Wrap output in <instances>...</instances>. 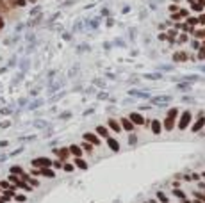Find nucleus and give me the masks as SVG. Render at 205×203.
I'll list each match as a JSON object with an SVG mask.
<instances>
[{
	"mask_svg": "<svg viewBox=\"0 0 205 203\" xmlns=\"http://www.w3.org/2000/svg\"><path fill=\"white\" fill-rule=\"evenodd\" d=\"M175 196H178V198H184V192H182V191H178V189H177V191H175Z\"/></svg>",
	"mask_w": 205,
	"mask_h": 203,
	"instance_id": "nucleus-21",
	"label": "nucleus"
},
{
	"mask_svg": "<svg viewBox=\"0 0 205 203\" xmlns=\"http://www.w3.org/2000/svg\"><path fill=\"white\" fill-rule=\"evenodd\" d=\"M96 132H98L100 135H107V128H104V127H98V128H96Z\"/></svg>",
	"mask_w": 205,
	"mask_h": 203,
	"instance_id": "nucleus-16",
	"label": "nucleus"
},
{
	"mask_svg": "<svg viewBox=\"0 0 205 203\" xmlns=\"http://www.w3.org/2000/svg\"><path fill=\"white\" fill-rule=\"evenodd\" d=\"M189 120H191V114H189V112H184V114H182L180 123H178V127H180V128H186V127L189 125Z\"/></svg>",
	"mask_w": 205,
	"mask_h": 203,
	"instance_id": "nucleus-4",
	"label": "nucleus"
},
{
	"mask_svg": "<svg viewBox=\"0 0 205 203\" xmlns=\"http://www.w3.org/2000/svg\"><path fill=\"white\" fill-rule=\"evenodd\" d=\"M4 25H6V21H4V16H2V14H0V30H2V29H4Z\"/></svg>",
	"mask_w": 205,
	"mask_h": 203,
	"instance_id": "nucleus-19",
	"label": "nucleus"
},
{
	"mask_svg": "<svg viewBox=\"0 0 205 203\" xmlns=\"http://www.w3.org/2000/svg\"><path fill=\"white\" fill-rule=\"evenodd\" d=\"M107 144L111 146V150H112V151H118V150H120V144H118L114 139H107Z\"/></svg>",
	"mask_w": 205,
	"mask_h": 203,
	"instance_id": "nucleus-9",
	"label": "nucleus"
},
{
	"mask_svg": "<svg viewBox=\"0 0 205 203\" xmlns=\"http://www.w3.org/2000/svg\"><path fill=\"white\" fill-rule=\"evenodd\" d=\"M196 203H198V201H196Z\"/></svg>",
	"mask_w": 205,
	"mask_h": 203,
	"instance_id": "nucleus-30",
	"label": "nucleus"
},
{
	"mask_svg": "<svg viewBox=\"0 0 205 203\" xmlns=\"http://www.w3.org/2000/svg\"><path fill=\"white\" fill-rule=\"evenodd\" d=\"M11 173H13V175H16V173H18V175H21L23 171H21V168H16V166H14V168L11 169Z\"/></svg>",
	"mask_w": 205,
	"mask_h": 203,
	"instance_id": "nucleus-17",
	"label": "nucleus"
},
{
	"mask_svg": "<svg viewBox=\"0 0 205 203\" xmlns=\"http://www.w3.org/2000/svg\"><path fill=\"white\" fill-rule=\"evenodd\" d=\"M16 198V201H25V196H21V194H18V196H14Z\"/></svg>",
	"mask_w": 205,
	"mask_h": 203,
	"instance_id": "nucleus-22",
	"label": "nucleus"
},
{
	"mask_svg": "<svg viewBox=\"0 0 205 203\" xmlns=\"http://www.w3.org/2000/svg\"><path fill=\"white\" fill-rule=\"evenodd\" d=\"M191 4H193V9H194V11H201V9H203L201 4H196V2H191Z\"/></svg>",
	"mask_w": 205,
	"mask_h": 203,
	"instance_id": "nucleus-18",
	"label": "nucleus"
},
{
	"mask_svg": "<svg viewBox=\"0 0 205 203\" xmlns=\"http://www.w3.org/2000/svg\"><path fill=\"white\" fill-rule=\"evenodd\" d=\"M135 141H138V139H135V135H130V143H132V144H135Z\"/></svg>",
	"mask_w": 205,
	"mask_h": 203,
	"instance_id": "nucleus-26",
	"label": "nucleus"
},
{
	"mask_svg": "<svg viewBox=\"0 0 205 203\" xmlns=\"http://www.w3.org/2000/svg\"><path fill=\"white\" fill-rule=\"evenodd\" d=\"M132 123H135V125H143L145 123V120H143V116L141 114H138V112H132L130 114V118H128Z\"/></svg>",
	"mask_w": 205,
	"mask_h": 203,
	"instance_id": "nucleus-3",
	"label": "nucleus"
},
{
	"mask_svg": "<svg viewBox=\"0 0 205 203\" xmlns=\"http://www.w3.org/2000/svg\"><path fill=\"white\" fill-rule=\"evenodd\" d=\"M121 125H123L127 130H132V121H130V120H125V118H123V120H121Z\"/></svg>",
	"mask_w": 205,
	"mask_h": 203,
	"instance_id": "nucleus-13",
	"label": "nucleus"
},
{
	"mask_svg": "<svg viewBox=\"0 0 205 203\" xmlns=\"http://www.w3.org/2000/svg\"><path fill=\"white\" fill-rule=\"evenodd\" d=\"M7 2H9V0H7Z\"/></svg>",
	"mask_w": 205,
	"mask_h": 203,
	"instance_id": "nucleus-29",
	"label": "nucleus"
},
{
	"mask_svg": "<svg viewBox=\"0 0 205 203\" xmlns=\"http://www.w3.org/2000/svg\"><path fill=\"white\" fill-rule=\"evenodd\" d=\"M170 96H159V98H152V103H168Z\"/></svg>",
	"mask_w": 205,
	"mask_h": 203,
	"instance_id": "nucleus-8",
	"label": "nucleus"
},
{
	"mask_svg": "<svg viewBox=\"0 0 205 203\" xmlns=\"http://www.w3.org/2000/svg\"><path fill=\"white\" fill-rule=\"evenodd\" d=\"M84 150H86V151H93V148H91V144H84Z\"/></svg>",
	"mask_w": 205,
	"mask_h": 203,
	"instance_id": "nucleus-23",
	"label": "nucleus"
},
{
	"mask_svg": "<svg viewBox=\"0 0 205 203\" xmlns=\"http://www.w3.org/2000/svg\"><path fill=\"white\" fill-rule=\"evenodd\" d=\"M75 166H77V168H80V169H86V168H87V164L80 159V157H77V159H75Z\"/></svg>",
	"mask_w": 205,
	"mask_h": 203,
	"instance_id": "nucleus-11",
	"label": "nucleus"
},
{
	"mask_svg": "<svg viewBox=\"0 0 205 203\" xmlns=\"http://www.w3.org/2000/svg\"><path fill=\"white\" fill-rule=\"evenodd\" d=\"M175 116H177V109H171V110H170V114H168V118H166V121H164V127H166V130H171V128H173Z\"/></svg>",
	"mask_w": 205,
	"mask_h": 203,
	"instance_id": "nucleus-2",
	"label": "nucleus"
},
{
	"mask_svg": "<svg viewBox=\"0 0 205 203\" xmlns=\"http://www.w3.org/2000/svg\"><path fill=\"white\" fill-rule=\"evenodd\" d=\"M198 21H201V23H205V16H201V18H200Z\"/></svg>",
	"mask_w": 205,
	"mask_h": 203,
	"instance_id": "nucleus-28",
	"label": "nucleus"
},
{
	"mask_svg": "<svg viewBox=\"0 0 205 203\" xmlns=\"http://www.w3.org/2000/svg\"><path fill=\"white\" fill-rule=\"evenodd\" d=\"M52 164H54L55 168H61V166H62V162H61V161H55V162H52Z\"/></svg>",
	"mask_w": 205,
	"mask_h": 203,
	"instance_id": "nucleus-24",
	"label": "nucleus"
},
{
	"mask_svg": "<svg viewBox=\"0 0 205 203\" xmlns=\"http://www.w3.org/2000/svg\"><path fill=\"white\" fill-rule=\"evenodd\" d=\"M203 123H205V120H203V118H200V120H198V123L193 127V130H194V132H196V130H200V128L203 127Z\"/></svg>",
	"mask_w": 205,
	"mask_h": 203,
	"instance_id": "nucleus-14",
	"label": "nucleus"
},
{
	"mask_svg": "<svg viewBox=\"0 0 205 203\" xmlns=\"http://www.w3.org/2000/svg\"><path fill=\"white\" fill-rule=\"evenodd\" d=\"M32 166H34L36 169L50 168V166H52V161H50V159H45V157H39V159H34V161H32Z\"/></svg>",
	"mask_w": 205,
	"mask_h": 203,
	"instance_id": "nucleus-1",
	"label": "nucleus"
},
{
	"mask_svg": "<svg viewBox=\"0 0 205 203\" xmlns=\"http://www.w3.org/2000/svg\"><path fill=\"white\" fill-rule=\"evenodd\" d=\"M84 139H86V141H91V143H95V144H98V137H96L95 134H89V132L84 134Z\"/></svg>",
	"mask_w": 205,
	"mask_h": 203,
	"instance_id": "nucleus-6",
	"label": "nucleus"
},
{
	"mask_svg": "<svg viewBox=\"0 0 205 203\" xmlns=\"http://www.w3.org/2000/svg\"><path fill=\"white\" fill-rule=\"evenodd\" d=\"M27 0H9V6L11 7H25Z\"/></svg>",
	"mask_w": 205,
	"mask_h": 203,
	"instance_id": "nucleus-5",
	"label": "nucleus"
},
{
	"mask_svg": "<svg viewBox=\"0 0 205 203\" xmlns=\"http://www.w3.org/2000/svg\"><path fill=\"white\" fill-rule=\"evenodd\" d=\"M109 127L112 128V130H116V132H120V125L114 121V120H109Z\"/></svg>",
	"mask_w": 205,
	"mask_h": 203,
	"instance_id": "nucleus-12",
	"label": "nucleus"
},
{
	"mask_svg": "<svg viewBox=\"0 0 205 203\" xmlns=\"http://www.w3.org/2000/svg\"><path fill=\"white\" fill-rule=\"evenodd\" d=\"M159 199H161V201H166V198H164V194H162V192H159Z\"/></svg>",
	"mask_w": 205,
	"mask_h": 203,
	"instance_id": "nucleus-27",
	"label": "nucleus"
},
{
	"mask_svg": "<svg viewBox=\"0 0 205 203\" xmlns=\"http://www.w3.org/2000/svg\"><path fill=\"white\" fill-rule=\"evenodd\" d=\"M68 150H70V153H73L75 157H80V155H82V150H80L79 146H75V144H73V146H70Z\"/></svg>",
	"mask_w": 205,
	"mask_h": 203,
	"instance_id": "nucleus-10",
	"label": "nucleus"
},
{
	"mask_svg": "<svg viewBox=\"0 0 205 203\" xmlns=\"http://www.w3.org/2000/svg\"><path fill=\"white\" fill-rule=\"evenodd\" d=\"M152 128H153V132H155V134L161 132V125H159V121H152Z\"/></svg>",
	"mask_w": 205,
	"mask_h": 203,
	"instance_id": "nucleus-15",
	"label": "nucleus"
},
{
	"mask_svg": "<svg viewBox=\"0 0 205 203\" xmlns=\"http://www.w3.org/2000/svg\"><path fill=\"white\" fill-rule=\"evenodd\" d=\"M187 21H189V25H194V23H198V20H196V18H189Z\"/></svg>",
	"mask_w": 205,
	"mask_h": 203,
	"instance_id": "nucleus-20",
	"label": "nucleus"
},
{
	"mask_svg": "<svg viewBox=\"0 0 205 203\" xmlns=\"http://www.w3.org/2000/svg\"><path fill=\"white\" fill-rule=\"evenodd\" d=\"M196 36H198V37H205V30H200V32H196Z\"/></svg>",
	"mask_w": 205,
	"mask_h": 203,
	"instance_id": "nucleus-25",
	"label": "nucleus"
},
{
	"mask_svg": "<svg viewBox=\"0 0 205 203\" xmlns=\"http://www.w3.org/2000/svg\"><path fill=\"white\" fill-rule=\"evenodd\" d=\"M54 151L61 157V159H66V157L70 155V150H66V148H59V150H54Z\"/></svg>",
	"mask_w": 205,
	"mask_h": 203,
	"instance_id": "nucleus-7",
	"label": "nucleus"
}]
</instances>
